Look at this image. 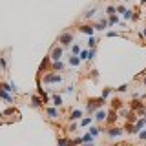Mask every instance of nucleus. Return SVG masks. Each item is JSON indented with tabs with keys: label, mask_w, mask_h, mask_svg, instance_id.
<instances>
[{
	"label": "nucleus",
	"mask_w": 146,
	"mask_h": 146,
	"mask_svg": "<svg viewBox=\"0 0 146 146\" xmlns=\"http://www.w3.org/2000/svg\"><path fill=\"white\" fill-rule=\"evenodd\" d=\"M44 82H49V84H60L62 77L57 75V73H48V75L44 77Z\"/></svg>",
	"instance_id": "obj_1"
},
{
	"label": "nucleus",
	"mask_w": 146,
	"mask_h": 146,
	"mask_svg": "<svg viewBox=\"0 0 146 146\" xmlns=\"http://www.w3.org/2000/svg\"><path fill=\"white\" fill-rule=\"evenodd\" d=\"M71 40H73V35L71 33H62L60 36H58V44H62V46H68V44H71Z\"/></svg>",
	"instance_id": "obj_2"
},
{
	"label": "nucleus",
	"mask_w": 146,
	"mask_h": 146,
	"mask_svg": "<svg viewBox=\"0 0 146 146\" xmlns=\"http://www.w3.org/2000/svg\"><path fill=\"white\" fill-rule=\"evenodd\" d=\"M60 57H62V48H55L51 51V60L57 62V60H60Z\"/></svg>",
	"instance_id": "obj_3"
},
{
	"label": "nucleus",
	"mask_w": 146,
	"mask_h": 146,
	"mask_svg": "<svg viewBox=\"0 0 146 146\" xmlns=\"http://www.w3.org/2000/svg\"><path fill=\"white\" fill-rule=\"evenodd\" d=\"M93 55H95L93 49H91V51H80L79 58H80V60H91V58H93Z\"/></svg>",
	"instance_id": "obj_4"
},
{
	"label": "nucleus",
	"mask_w": 146,
	"mask_h": 146,
	"mask_svg": "<svg viewBox=\"0 0 146 146\" xmlns=\"http://www.w3.org/2000/svg\"><path fill=\"white\" fill-rule=\"evenodd\" d=\"M106 117H108V113L104 111V110H97V111H95V119H97V122L106 121Z\"/></svg>",
	"instance_id": "obj_5"
},
{
	"label": "nucleus",
	"mask_w": 146,
	"mask_h": 146,
	"mask_svg": "<svg viewBox=\"0 0 146 146\" xmlns=\"http://www.w3.org/2000/svg\"><path fill=\"white\" fill-rule=\"evenodd\" d=\"M31 106H33V108H40V106H42V99L36 97V95H33V97H31Z\"/></svg>",
	"instance_id": "obj_6"
},
{
	"label": "nucleus",
	"mask_w": 146,
	"mask_h": 146,
	"mask_svg": "<svg viewBox=\"0 0 146 146\" xmlns=\"http://www.w3.org/2000/svg\"><path fill=\"white\" fill-rule=\"evenodd\" d=\"M0 99H6L7 102H13V97H11V95L7 93L6 90H2V88H0Z\"/></svg>",
	"instance_id": "obj_7"
},
{
	"label": "nucleus",
	"mask_w": 146,
	"mask_h": 146,
	"mask_svg": "<svg viewBox=\"0 0 146 146\" xmlns=\"http://www.w3.org/2000/svg\"><path fill=\"white\" fill-rule=\"evenodd\" d=\"M79 29L82 31V33H86V35H90V36H91V35H93V27H91V26H80V27H79Z\"/></svg>",
	"instance_id": "obj_8"
},
{
	"label": "nucleus",
	"mask_w": 146,
	"mask_h": 146,
	"mask_svg": "<svg viewBox=\"0 0 146 146\" xmlns=\"http://www.w3.org/2000/svg\"><path fill=\"white\" fill-rule=\"evenodd\" d=\"M46 111H48L49 119H57V117H58V111H57V110H55V108H48V110H46Z\"/></svg>",
	"instance_id": "obj_9"
},
{
	"label": "nucleus",
	"mask_w": 146,
	"mask_h": 146,
	"mask_svg": "<svg viewBox=\"0 0 146 146\" xmlns=\"http://www.w3.org/2000/svg\"><path fill=\"white\" fill-rule=\"evenodd\" d=\"M80 64V58L77 57V55H71V58H70V66H79Z\"/></svg>",
	"instance_id": "obj_10"
},
{
	"label": "nucleus",
	"mask_w": 146,
	"mask_h": 146,
	"mask_svg": "<svg viewBox=\"0 0 146 146\" xmlns=\"http://www.w3.org/2000/svg\"><path fill=\"white\" fill-rule=\"evenodd\" d=\"M121 133H122L121 128H111V130H110V137H119Z\"/></svg>",
	"instance_id": "obj_11"
},
{
	"label": "nucleus",
	"mask_w": 146,
	"mask_h": 146,
	"mask_svg": "<svg viewBox=\"0 0 146 146\" xmlns=\"http://www.w3.org/2000/svg\"><path fill=\"white\" fill-rule=\"evenodd\" d=\"M80 115H82V111H80V110H73V111H71V117H70V119H71V121H75V119H79Z\"/></svg>",
	"instance_id": "obj_12"
},
{
	"label": "nucleus",
	"mask_w": 146,
	"mask_h": 146,
	"mask_svg": "<svg viewBox=\"0 0 146 146\" xmlns=\"http://www.w3.org/2000/svg\"><path fill=\"white\" fill-rule=\"evenodd\" d=\"M53 104H55V106H60V104H62V97H60V95H53Z\"/></svg>",
	"instance_id": "obj_13"
},
{
	"label": "nucleus",
	"mask_w": 146,
	"mask_h": 146,
	"mask_svg": "<svg viewBox=\"0 0 146 146\" xmlns=\"http://www.w3.org/2000/svg\"><path fill=\"white\" fill-rule=\"evenodd\" d=\"M91 122H93V119H91V117H86V119H82V121H80V126H90Z\"/></svg>",
	"instance_id": "obj_14"
},
{
	"label": "nucleus",
	"mask_w": 146,
	"mask_h": 146,
	"mask_svg": "<svg viewBox=\"0 0 146 146\" xmlns=\"http://www.w3.org/2000/svg\"><path fill=\"white\" fill-rule=\"evenodd\" d=\"M106 26H108V22H106V20H100V22H99V24L95 26V27H97V29H100V31H102V29H106Z\"/></svg>",
	"instance_id": "obj_15"
},
{
	"label": "nucleus",
	"mask_w": 146,
	"mask_h": 146,
	"mask_svg": "<svg viewBox=\"0 0 146 146\" xmlns=\"http://www.w3.org/2000/svg\"><path fill=\"white\" fill-rule=\"evenodd\" d=\"M58 146H71V141H68V139H58Z\"/></svg>",
	"instance_id": "obj_16"
},
{
	"label": "nucleus",
	"mask_w": 146,
	"mask_h": 146,
	"mask_svg": "<svg viewBox=\"0 0 146 146\" xmlns=\"http://www.w3.org/2000/svg\"><path fill=\"white\" fill-rule=\"evenodd\" d=\"M91 141H93V137H91L90 133H86L84 137H82V143H86V144H88V143H91Z\"/></svg>",
	"instance_id": "obj_17"
},
{
	"label": "nucleus",
	"mask_w": 146,
	"mask_h": 146,
	"mask_svg": "<svg viewBox=\"0 0 146 146\" xmlns=\"http://www.w3.org/2000/svg\"><path fill=\"white\" fill-rule=\"evenodd\" d=\"M93 15H95V7H91L90 11H86V13H84V17H86V18H91Z\"/></svg>",
	"instance_id": "obj_18"
},
{
	"label": "nucleus",
	"mask_w": 146,
	"mask_h": 146,
	"mask_svg": "<svg viewBox=\"0 0 146 146\" xmlns=\"http://www.w3.org/2000/svg\"><path fill=\"white\" fill-rule=\"evenodd\" d=\"M53 68H55V70H62V68H64V64H62L60 60H57V62H53Z\"/></svg>",
	"instance_id": "obj_19"
},
{
	"label": "nucleus",
	"mask_w": 146,
	"mask_h": 146,
	"mask_svg": "<svg viewBox=\"0 0 146 146\" xmlns=\"http://www.w3.org/2000/svg\"><path fill=\"white\" fill-rule=\"evenodd\" d=\"M117 22H119V18L115 15H111V17H110V20H108V24H117Z\"/></svg>",
	"instance_id": "obj_20"
},
{
	"label": "nucleus",
	"mask_w": 146,
	"mask_h": 146,
	"mask_svg": "<svg viewBox=\"0 0 146 146\" xmlns=\"http://www.w3.org/2000/svg\"><path fill=\"white\" fill-rule=\"evenodd\" d=\"M71 55H80V48H79V46H73V49H71Z\"/></svg>",
	"instance_id": "obj_21"
},
{
	"label": "nucleus",
	"mask_w": 146,
	"mask_h": 146,
	"mask_svg": "<svg viewBox=\"0 0 146 146\" xmlns=\"http://www.w3.org/2000/svg\"><path fill=\"white\" fill-rule=\"evenodd\" d=\"M88 46H90L91 49H95V46H97V42H95V38H93V36H91V38H90V42H88Z\"/></svg>",
	"instance_id": "obj_22"
},
{
	"label": "nucleus",
	"mask_w": 146,
	"mask_h": 146,
	"mask_svg": "<svg viewBox=\"0 0 146 146\" xmlns=\"http://www.w3.org/2000/svg\"><path fill=\"white\" fill-rule=\"evenodd\" d=\"M90 135H91V137L99 135V128H91V130H90Z\"/></svg>",
	"instance_id": "obj_23"
},
{
	"label": "nucleus",
	"mask_w": 146,
	"mask_h": 146,
	"mask_svg": "<svg viewBox=\"0 0 146 146\" xmlns=\"http://www.w3.org/2000/svg\"><path fill=\"white\" fill-rule=\"evenodd\" d=\"M139 139L146 141V128H144V130H141V133H139Z\"/></svg>",
	"instance_id": "obj_24"
},
{
	"label": "nucleus",
	"mask_w": 146,
	"mask_h": 146,
	"mask_svg": "<svg viewBox=\"0 0 146 146\" xmlns=\"http://www.w3.org/2000/svg\"><path fill=\"white\" fill-rule=\"evenodd\" d=\"M0 66H2L4 70H6V68H7V62H6V58H0Z\"/></svg>",
	"instance_id": "obj_25"
},
{
	"label": "nucleus",
	"mask_w": 146,
	"mask_h": 146,
	"mask_svg": "<svg viewBox=\"0 0 146 146\" xmlns=\"http://www.w3.org/2000/svg\"><path fill=\"white\" fill-rule=\"evenodd\" d=\"M115 117H117V113H115V111H111V113H110V122H113V121H115Z\"/></svg>",
	"instance_id": "obj_26"
},
{
	"label": "nucleus",
	"mask_w": 146,
	"mask_h": 146,
	"mask_svg": "<svg viewBox=\"0 0 146 146\" xmlns=\"http://www.w3.org/2000/svg\"><path fill=\"white\" fill-rule=\"evenodd\" d=\"M106 11L110 13V15H113V13H115V11H117V9H115V7H113V6H110V7L106 9Z\"/></svg>",
	"instance_id": "obj_27"
},
{
	"label": "nucleus",
	"mask_w": 146,
	"mask_h": 146,
	"mask_svg": "<svg viewBox=\"0 0 146 146\" xmlns=\"http://www.w3.org/2000/svg\"><path fill=\"white\" fill-rule=\"evenodd\" d=\"M108 95H110V88H106V90H104V91H102V99H106V97H108Z\"/></svg>",
	"instance_id": "obj_28"
},
{
	"label": "nucleus",
	"mask_w": 146,
	"mask_h": 146,
	"mask_svg": "<svg viewBox=\"0 0 146 146\" xmlns=\"http://www.w3.org/2000/svg\"><path fill=\"white\" fill-rule=\"evenodd\" d=\"M84 146H93V144H91V143H88V144H84Z\"/></svg>",
	"instance_id": "obj_29"
},
{
	"label": "nucleus",
	"mask_w": 146,
	"mask_h": 146,
	"mask_svg": "<svg viewBox=\"0 0 146 146\" xmlns=\"http://www.w3.org/2000/svg\"><path fill=\"white\" fill-rule=\"evenodd\" d=\"M143 4H144V6H146V0H143Z\"/></svg>",
	"instance_id": "obj_30"
},
{
	"label": "nucleus",
	"mask_w": 146,
	"mask_h": 146,
	"mask_svg": "<svg viewBox=\"0 0 146 146\" xmlns=\"http://www.w3.org/2000/svg\"><path fill=\"white\" fill-rule=\"evenodd\" d=\"M144 36H146V27H144Z\"/></svg>",
	"instance_id": "obj_31"
},
{
	"label": "nucleus",
	"mask_w": 146,
	"mask_h": 146,
	"mask_svg": "<svg viewBox=\"0 0 146 146\" xmlns=\"http://www.w3.org/2000/svg\"><path fill=\"white\" fill-rule=\"evenodd\" d=\"M144 86H146V77H144Z\"/></svg>",
	"instance_id": "obj_32"
},
{
	"label": "nucleus",
	"mask_w": 146,
	"mask_h": 146,
	"mask_svg": "<svg viewBox=\"0 0 146 146\" xmlns=\"http://www.w3.org/2000/svg\"><path fill=\"white\" fill-rule=\"evenodd\" d=\"M0 73H2V68H0Z\"/></svg>",
	"instance_id": "obj_33"
},
{
	"label": "nucleus",
	"mask_w": 146,
	"mask_h": 146,
	"mask_svg": "<svg viewBox=\"0 0 146 146\" xmlns=\"http://www.w3.org/2000/svg\"><path fill=\"white\" fill-rule=\"evenodd\" d=\"M144 122H146V117H144Z\"/></svg>",
	"instance_id": "obj_34"
},
{
	"label": "nucleus",
	"mask_w": 146,
	"mask_h": 146,
	"mask_svg": "<svg viewBox=\"0 0 146 146\" xmlns=\"http://www.w3.org/2000/svg\"><path fill=\"white\" fill-rule=\"evenodd\" d=\"M0 117H2V113H0Z\"/></svg>",
	"instance_id": "obj_35"
},
{
	"label": "nucleus",
	"mask_w": 146,
	"mask_h": 146,
	"mask_svg": "<svg viewBox=\"0 0 146 146\" xmlns=\"http://www.w3.org/2000/svg\"><path fill=\"white\" fill-rule=\"evenodd\" d=\"M126 2H128V0H126Z\"/></svg>",
	"instance_id": "obj_36"
}]
</instances>
